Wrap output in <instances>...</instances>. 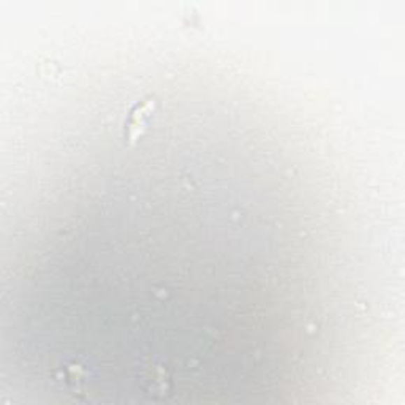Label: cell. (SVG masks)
Here are the masks:
<instances>
[{"instance_id": "cell-1", "label": "cell", "mask_w": 405, "mask_h": 405, "mask_svg": "<svg viewBox=\"0 0 405 405\" xmlns=\"http://www.w3.org/2000/svg\"><path fill=\"white\" fill-rule=\"evenodd\" d=\"M154 101H146L141 106L138 105L135 110L132 111V116L129 119V124H127V136H129L130 143H135L138 140V136L141 135V132L146 127V119L149 116V113L152 111Z\"/></svg>"}]
</instances>
